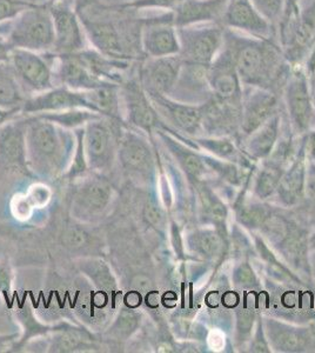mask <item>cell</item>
<instances>
[{"label": "cell", "instance_id": "74e56055", "mask_svg": "<svg viewBox=\"0 0 315 353\" xmlns=\"http://www.w3.org/2000/svg\"><path fill=\"white\" fill-rule=\"evenodd\" d=\"M300 1L301 0H286V8H285V12H283V19L280 21L278 31L283 26H286L298 14L300 10Z\"/></svg>", "mask_w": 315, "mask_h": 353}, {"label": "cell", "instance_id": "8fae6325", "mask_svg": "<svg viewBox=\"0 0 315 353\" xmlns=\"http://www.w3.org/2000/svg\"><path fill=\"white\" fill-rule=\"evenodd\" d=\"M116 169L132 181H144L151 176L153 158L148 141L138 130L124 126L120 133Z\"/></svg>", "mask_w": 315, "mask_h": 353}, {"label": "cell", "instance_id": "5b68a950", "mask_svg": "<svg viewBox=\"0 0 315 353\" xmlns=\"http://www.w3.org/2000/svg\"><path fill=\"white\" fill-rule=\"evenodd\" d=\"M126 125L100 117L84 126V148L91 172L112 176L116 170L120 133Z\"/></svg>", "mask_w": 315, "mask_h": 353}, {"label": "cell", "instance_id": "603a6c76", "mask_svg": "<svg viewBox=\"0 0 315 353\" xmlns=\"http://www.w3.org/2000/svg\"><path fill=\"white\" fill-rule=\"evenodd\" d=\"M56 83L74 91L88 92L94 88L110 84L94 76L90 68L80 61L77 53L72 54H56Z\"/></svg>", "mask_w": 315, "mask_h": 353}, {"label": "cell", "instance_id": "3957f363", "mask_svg": "<svg viewBox=\"0 0 315 353\" xmlns=\"http://www.w3.org/2000/svg\"><path fill=\"white\" fill-rule=\"evenodd\" d=\"M118 198V186L112 176L90 172L68 184L66 211L77 221L96 226L111 216Z\"/></svg>", "mask_w": 315, "mask_h": 353}, {"label": "cell", "instance_id": "f1b7e54d", "mask_svg": "<svg viewBox=\"0 0 315 353\" xmlns=\"http://www.w3.org/2000/svg\"><path fill=\"white\" fill-rule=\"evenodd\" d=\"M33 116L39 117L45 121H51L53 124L71 131L84 128L90 121H96L100 117H103L100 116L99 113L93 112L88 109L64 110L58 112L40 113Z\"/></svg>", "mask_w": 315, "mask_h": 353}, {"label": "cell", "instance_id": "4316f807", "mask_svg": "<svg viewBox=\"0 0 315 353\" xmlns=\"http://www.w3.org/2000/svg\"><path fill=\"white\" fill-rule=\"evenodd\" d=\"M86 94L88 101H91L96 112L99 113L100 116L116 124L126 125L121 110L119 85L110 83L94 88L92 91H88Z\"/></svg>", "mask_w": 315, "mask_h": 353}, {"label": "cell", "instance_id": "b9f144b4", "mask_svg": "<svg viewBox=\"0 0 315 353\" xmlns=\"http://www.w3.org/2000/svg\"><path fill=\"white\" fill-rule=\"evenodd\" d=\"M301 178H303V171L299 168H296L291 173V176H288L287 181H285V189L287 190L288 192H296L299 190Z\"/></svg>", "mask_w": 315, "mask_h": 353}, {"label": "cell", "instance_id": "30bf717a", "mask_svg": "<svg viewBox=\"0 0 315 353\" xmlns=\"http://www.w3.org/2000/svg\"><path fill=\"white\" fill-rule=\"evenodd\" d=\"M315 37V0L300 6L299 12L278 31V41L291 65L303 64Z\"/></svg>", "mask_w": 315, "mask_h": 353}, {"label": "cell", "instance_id": "277c9868", "mask_svg": "<svg viewBox=\"0 0 315 353\" xmlns=\"http://www.w3.org/2000/svg\"><path fill=\"white\" fill-rule=\"evenodd\" d=\"M0 38L10 50L21 48L34 52H52L54 30L48 5H33L12 21L0 24Z\"/></svg>", "mask_w": 315, "mask_h": 353}, {"label": "cell", "instance_id": "f6af8a7d", "mask_svg": "<svg viewBox=\"0 0 315 353\" xmlns=\"http://www.w3.org/2000/svg\"><path fill=\"white\" fill-rule=\"evenodd\" d=\"M158 301H159V294L156 291H150V292L146 294V304L152 309H154L158 306Z\"/></svg>", "mask_w": 315, "mask_h": 353}, {"label": "cell", "instance_id": "9a60e30c", "mask_svg": "<svg viewBox=\"0 0 315 353\" xmlns=\"http://www.w3.org/2000/svg\"><path fill=\"white\" fill-rule=\"evenodd\" d=\"M183 63L180 54L145 58L136 65V73L146 92L168 96L176 86Z\"/></svg>", "mask_w": 315, "mask_h": 353}, {"label": "cell", "instance_id": "ffe728a7", "mask_svg": "<svg viewBox=\"0 0 315 353\" xmlns=\"http://www.w3.org/2000/svg\"><path fill=\"white\" fill-rule=\"evenodd\" d=\"M73 264L77 271L91 283L96 291L108 296L116 305H120L123 293L120 290L119 278L116 276L114 268L105 257L90 256L74 258Z\"/></svg>", "mask_w": 315, "mask_h": 353}, {"label": "cell", "instance_id": "ab89813d", "mask_svg": "<svg viewBox=\"0 0 315 353\" xmlns=\"http://www.w3.org/2000/svg\"><path fill=\"white\" fill-rule=\"evenodd\" d=\"M263 219H265V213H263V210H248V211H246V212L243 214V223L247 225H253V226L261 224Z\"/></svg>", "mask_w": 315, "mask_h": 353}, {"label": "cell", "instance_id": "bcb514c9", "mask_svg": "<svg viewBox=\"0 0 315 353\" xmlns=\"http://www.w3.org/2000/svg\"><path fill=\"white\" fill-rule=\"evenodd\" d=\"M223 304L225 305L228 306V307H232V306L236 305L238 304V301H239V298L236 296V293L228 292L223 296Z\"/></svg>", "mask_w": 315, "mask_h": 353}, {"label": "cell", "instance_id": "e575fe53", "mask_svg": "<svg viewBox=\"0 0 315 353\" xmlns=\"http://www.w3.org/2000/svg\"><path fill=\"white\" fill-rule=\"evenodd\" d=\"M143 216H144L145 221H148L152 228L159 230V231L164 230L165 225H166V216L156 201H148L145 203Z\"/></svg>", "mask_w": 315, "mask_h": 353}, {"label": "cell", "instance_id": "7bdbcfd3", "mask_svg": "<svg viewBox=\"0 0 315 353\" xmlns=\"http://www.w3.org/2000/svg\"><path fill=\"white\" fill-rule=\"evenodd\" d=\"M280 345L287 350H294L300 345V338L292 332L283 333L280 336Z\"/></svg>", "mask_w": 315, "mask_h": 353}, {"label": "cell", "instance_id": "7a4b0ae2", "mask_svg": "<svg viewBox=\"0 0 315 353\" xmlns=\"http://www.w3.org/2000/svg\"><path fill=\"white\" fill-rule=\"evenodd\" d=\"M25 117L28 121V168L37 179L60 181L70 168L74 154V131L64 129L39 117Z\"/></svg>", "mask_w": 315, "mask_h": 353}, {"label": "cell", "instance_id": "d590c367", "mask_svg": "<svg viewBox=\"0 0 315 353\" xmlns=\"http://www.w3.org/2000/svg\"><path fill=\"white\" fill-rule=\"evenodd\" d=\"M219 246V238L213 233H205L198 239V248L201 250V252L207 253V254L216 253Z\"/></svg>", "mask_w": 315, "mask_h": 353}, {"label": "cell", "instance_id": "d6986e66", "mask_svg": "<svg viewBox=\"0 0 315 353\" xmlns=\"http://www.w3.org/2000/svg\"><path fill=\"white\" fill-rule=\"evenodd\" d=\"M286 96L292 119L299 129H306L311 121L313 106L309 92V76L303 64L291 65L286 79Z\"/></svg>", "mask_w": 315, "mask_h": 353}, {"label": "cell", "instance_id": "44dd1931", "mask_svg": "<svg viewBox=\"0 0 315 353\" xmlns=\"http://www.w3.org/2000/svg\"><path fill=\"white\" fill-rule=\"evenodd\" d=\"M207 83L216 98L234 103L238 101L241 92V81L227 48L223 46L216 59L208 66Z\"/></svg>", "mask_w": 315, "mask_h": 353}, {"label": "cell", "instance_id": "cb8c5ba5", "mask_svg": "<svg viewBox=\"0 0 315 353\" xmlns=\"http://www.w3.org/2000/svg\"><path fill=\"white\" fill-rule=\"evenodd\" d=\"M140 321L141 317L140 313L136 312V309H132L124 304L119 305L116 316L110 321L108 327L103 332H98L105 347L119 349L120 351V346L139 329Z\"/></svg>", "mask_w": 315, "mask_h": 353}, {"label": "cell", "instance_id": "d4e9b609", "mask_svg": "<svg viewBox=\"0 0 315 353\" xmlns=\"http://www.w3.org/2000/svg\"><path fill=\"white\" fill-rule=\"evenodd\" d=\"M158 112L164 113L173 124L187 132H194L203 121V109L171 101L167 96L148 93Z\"/></svg>", "mask_w": 315, "mask_h": 353}, {"label": "cell", "instance_id": "d6a6232c", "mask_svg": "<svg viewBox=\"0 0 315 353\" xmlns=\"http://www.w3.org/2000/svg\"><path fill=\"white\" fill-rule=\"evenodd\" d=\"M14 273L8 259H0V299L8 310L12 309L16 293L13 290Z\"/></svg>", "mask_w": 315, "mask_h": 353}, {"label": "cell", "instance_id": "836d02e7", "mask_svg": "<svg viewBox=\"0 0 315 353\" xmlns=\"http://www.w3.org/2000/svg\"><path fill=\"white\" fill-rule=\"evenodd\" d=\"M34 3L28 0H0V24L5 21H12L25 10L33 6Z\"/></svg>", "mask_w": 315, "mask_h": 353}, {"label": "cell", "instance_id": "f35d334b", "mask_svg": "<svg viewBox=\"0 0 315 353\" xmlns=\"http://www.w3.org/2000/svg\"><path fill=\"white\" fill-rule=\"evenodd\" d=\"M276 181H278V179H276V176L274 173H263L261 178H260L259 188H258L260 194H263V196L270 194L273 191V189L276 188Z\"/></svg>", "mask_w": 315, "mask_h": 353}, {"label": "cell", "instance_id": "9c48e42d", "mask_svg": "<svg viewBox=\"0 0 315 353\" xmlns=\"http://www.w3.org/2000/svg\"><path fill=\"white\" fill-rule=\"evenodd\" d=\"M74 0H60L48 4L54 30V54H72L90 48L88 36L80 21Z\"/></svg>", "mask_w": 315, "mask_h": 353}, {"label": "cell", "instance_id": "ac0fdd59", "mask_svg": "<svg viewBox=\"0 0 315 353\" xmlns=\"http://www.w3.org/2000/svg\"><path fill=\"white\" fill-rule=\"evenodd\" d=\"M92 225L83 224L70 217L60 229L58 234L59 244L65 251L71 254H77V258L90 257V256H101L106 257L105 248L100 234L94 232Z\"/></svg>", "mask_w": 315, "mask_h": 353}, {"label": "cell", "instance_id": "6da1fadb", "mask_svg": "<svg viewBox=\"0 0 315 353\" xmlns=\"http://www.w3.org/2000/svg\"><path fill=\"white\" fill-rule=\"evenodd\" d=\"M223 46L231 52L243 84L267 90L287 79L291 64L276 39H259L225 28Z\"/></svg>", "mask_w": 315, "mask_h": 353}, {"label": "cell", "instance_id": "4fadbf2b", "mask_svg": "<svg viewBox=\"0 0 315 353\" xmlns=\"http://www.w3.org/2000/svg\"><path fill=\"white\" fill-rule=\"evenodd\" d=\"M26 117H17L0 128V170L10 174L34 178L28 168Z\"/></svg>", "mask_w": 315, "mask_h": 353}, {"label": "cell", "instance_id": "60d3db41", "mask_svg": "<svg viewBox=\"0 0 315 353\" xmlns=\"http://www.w3.org/2000/svg\"><path fill=\"white\" fill-rule=\"evenodd\" d=\"M184 165L187 172L192 176H198L203 171V164L198 157L194 154H187L184 158Z\"/></svg>", "mask_w": 315, "mask_h": 353}, {"label": "cell", "instance_id": "83f0119b", "mask_svg": "<svg viewBox=\"0 0 315 353\" xmlns=\"http://www.w3.org/2000/svg\"><path fill=\"white\" fill-rule=\"evenodd\" d=\"M28 99L21 88L12 65L8 61H0V108L8 110H19Z\"/></svg>", "mask_w": 315, "mask_h": 353}, {"label": "cell", "instance_id": "8992f818", "mask_svg": "<svg viewBox=\"0 0 315 353\" xmlns=\"http://www.w3.org/2000/svg\"><path fill=\"white\" fill-rule=\"evenodd\" d=\"M56 61L53 52L12 48L8 54V61L28 98L56 86Z\"/></svg>", "mask_w": 315, "mask_h": 353}, {"label": "cell", "instance_id": "7dc6e473", "mask_svg": "<svg viewBox=\"0 0 315 353\" xmlns=\"http://www.w3.org/2000/svg\"><path fill=\"white\" fill-rule=\"evenodd\" d=\"M239 276L240 281H243V283H248V281H251L252 279L251 270L248 269V268H246V272H245L243 269V271L239 273Z\"/></svg>", "mask_w": 315, "mask_h": 353}, {"label": "cell", "instance_id": "4dcf8cb0", "mask_svg": "<svg viewBox=\"0 0 315 353\" xmlns=\"http://www.w3.org/2000/svg\"><path fill=\"white\" fill-rule=\"evenodd\" d=\"M184 0H128L124 3L111 5L112 8L120 11H132L139 12L143 10H160V11H171Z\"/></svg>", "mask_w": 315, "mask_h": 353}, {"label": "cell", "instance_id": "f546056e", "mask_svg": "<svg viewBox=\"0 0 315 353\" xmlns=\"http://www.w3.org/2000/svg\"><path fill=\"white\" fill-rule=\"evenodd\" d=\"M74 134H76V150H74L72 161H71V165L66 173L60 179L68 184H71L73 181H78L81 176H86L88 173L91 172L88 169V159H86V153H85L84 128L74 130Z\"/></svg>", "mask_w": 315, "mask_h": 353}, {"label": "cell", "instance_id": "1f68e13d", "mask_svg": "<svg viewBox=\"0 0 315 353\" xmlns=\"http://www.w3.org/2000/svg\"><path fill=\"white\" fill-rule=\"evenodd\" d=\"M251 3L278 32L286 8V0H251Z\"/></svg>", "mask_w": 315, "mask_h": 353}, {"label": "cell", "instance_id": "7c38bea8", "mask_svg": "<svg viewBox=\"0 0 315 353\" xmlns=\"http://www.w3.org/2000/svg\"><path fill=\"white\" fill-rule=\"evenodd\" d=\"M141 18V50L146 58L179 54V34L178 28L173 25L171 11Z\"/></svg>", "mask_w": 315, "mask_h": 353}, {"label": "cell", "instance_id": "5bb4252c", "mask_svg": "<svg viewBox=\"0 0 315 353\" xmlns=\"http://www.w3.org/2000/svg\"><path fill=\"white\" fill-rule=\"evenodd\" d=\"M45 352H99L105 349L99 333L78 321H57L56 327L45 336Z\"/></svg>", "mask_w": 315, "mask_h": 353}, {"label": "cell", "instance_id": "ba28073f", "mask_svg": "<svg viewBox=\"0 0 315 353\" xmlns=\"http://www.w3.org/2000/svg\"><path fill=\"white\" fill-rule=\"evenodd\" d=\"M119 91L125 124L146 133L161 126L159 113L140 83L136 68V72L132 71L131 76L119 85Z\"/></svg>", "mask_w": 315, "mask_h": 353}, {"label": "cell", "instance_id": "2e32d148", "mask_svg": "<svg viewBox=\"0 0 315 353\" xmlns=\"http://www.w3.org/2000/svg\"><path fill=\"white\" fill-rule=\"evenodd\" d=\"M71 109H88L96 112L91 101H88L86 92L74 91L63 85H56L48 91L28 97L20 113L21 116H33Z\"/></svg>", "mask_w": 315, "mask_h": 353}, {"label": "cell", "instance_id": "7402d4cb", "mask_svg": "<svg viewBox=\"0 0 315 353\" xmlns=\"http://www.w3.org/2000/svg\"><path fill=\"white\" fill-rule=\"evenodd\" d=\"M230 0H184L171 10L176 28L192 25L220 23Z\"/></svg>", "mask_w": 315, "mask_h": 353}, {"label": "cell", "instance_id": "e0dca14e", "mask_svg": "<svg viewBox=\"0 0 315 353\" xmlns=\"http://www.w3.org/2000/svg\"><path fill=\"white\" fill-rule=\"evenodd\" d=\"M221 25L236 32L259 39H276L278 32L256 10L251 0H230Z\"/></svg>", "mask_w": 315, "mask_h": 353}, {"label": "cell", "instance_id": "484cf974", "mask_svg": "<svg viewBox=\"0 0 315 353\" xmlns=\"http://www.w3.org/2000/svg\"><path fill=\"white\" fill-rule=\"evenodd\" d=\"M276 108V97L267 90L260 88L248 99L243 112V129L246 133L254 132L271 119Z\"/></svg>", "mask_w": 315, "mask_h": 353}, {"label": "cell", "instance_id": "8d00e7d4", "mask_svg": "<svg viewBox=\"0 0 315 353\" xmlns=\"http://www.w3.org/2000/svg\"><path fill=\"white\" fill-rule=\"evenodd\" d=\"M20 338L21 330L14 332L0 333V353L13 352V349Z\"/></svg>", "mask_w": 315, "mask_h": 353}, {"label": "cell", "instance_id": "52a82bcc", "mask_svg": "<svg viewBox=\"0 0 315 353\" xmlns=\"http://www.w3.org/2000/svg\"><path fill=\"white\" fill-rule=\"evenodd\" d=\"M225 28L220 23L178 28L180 57L185 63L210 66L223 46Z\"/></svg>", "mask_w": 315, "mask_h": 353}, {"label": "cell", "instance_id": "ee69618b", "mask_svg": "<svg viewBox=\"0 0 315 353\" xmlns=\"http://www.w3.org/2000/svg\"><path fill=\"white\" fill-rule=\"evenodd\" d=\"M20 114L21 113H20L19 110H8L0 108V128L4 126L6 123L12 121L17 117H19Z\"/></svg>", "mask_w": 315, "mask_h": 353}]
</instances>
